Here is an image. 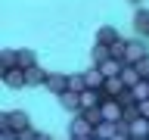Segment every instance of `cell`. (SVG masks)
<instances>
[{"mask_svg": "<svg viewBox=\"0 0 149 140\" xmlns=\"http://www.w3.org/2000/svg\"><path fill=\"white\" fill-rule=\"evenodd\" d=\"M68 137H93V125L84 118V112H74L72 125H68Z\"/></svg>", "mask_w": 149, "mask_h": 140, "instance_id": "1", "label": "cell"}, {"mask_svg": "<svg viewBox=\"0 0 149 140\" xmlns=\"http://www.w3.org/2000/svg\"><path fill=\"white\" fill-rule=\"evenodd\" d=\"M44 87H47L50 93H56V97H59V93L68 90V75H62V72H50V75H47V84H44Z\"/></svg>", "mask_w": 149, "mask_h": 140, "instance_id": "2", "label": "cell"}, {"mask_svg": "<svg viewBox=\"0 0 149 140\" xmlns=\"http://www.w3.org/2000/svg\"><path fill=\"white\" fill-rule=\"evenodd\" d=\"M143 56H149L146 44H143V41H127V56H124V65H137Z\"/></svg>", "mask_w": 149, "mask_h": 140, "instance_id": "3", "label": "cell"}, {"mask_svg": "<svg viewBox=\"0 0 149 140\" xmlns=\"http://www.w3.org/2000/svg\"><path fill=\"white\" fill-rule=\"evenodd\" d=\"M102 115H106V121H124V106H121L118 100H106L102 103Z\"/></svg>", "mask_w": 149, "mask_h": 140, "instance_id": "4", "label": "cell"}, {"mask_svg": "<svg viewBox=\"0 0 149 140\" xmlns=\"http://www.w3.org/2000/svg\"><path fill=\"white\" fill-rule=\"evenodd\" d=\"M3 84H6V87H28L25 84V69H6V72H3Z\"/></svg>", "mask_w": 149, "mask_h": 140, "instance_id": "5", "label": "cell"}, {"mask_svg": "<svg viewBox=\"0 0 149 140\" xmlns=\"http://www.w3.org/2000/svg\"><path fill=\"white\" fill-rule=\"evenodd\" d=\"M47 75H50V72H44L40 65H31V69H25V84H28V87L47 84Z\"/></svg>", "mask_w": 149, "mask_h": 140, "instance_id": "6", "label": "cell"}, {"mask_svg": "<svg viewBox=\"0 0 149 140\" xmlns=\"http://www.w3.org/2000/svg\"><path fill=\"white\" fill-rule=\"evenodd\" d=\"M115 134H118V125H115V121H100V125L93 128V137L96 140H112Z\"/></svg>", "mask_w": 149, "mask_h": 140, "instance_id": "7", "label": "cell"}, {"mask_svg": "<svg viewBox=\"0 0 149 140\" xmlns=\"http://www.w3.org/2000/svg\"><path fill=\"white\" fill-rule=\"evenodd\" d=\"M102 90L109 93L112 100H118L121 93H124V90H130V87H127L124 81H121V75H118V78H106V87H102Z\"/></svg>", "mask_w": 149, "mask_h": 140, "instance_id": "8", "label": "cell"}, {"mask_svg": "<svg viewBox=\"0 0 149 140\" xmlns=\"http://www.w3.org/2000/svg\"><path fill=\"white\" fill-rule=\"evenodd\" d=\"M59 103H62L68 112H81V93H74V90H65L59 93Z\"/></svg>", "mask_w": 149, "mask_h": 140, "instance_id": "9", "label": "cell"}, {"mask_svg": "<svg viewBox=\"0 0 149 140\" xmlns=\"http://www.w3.org/2000/svg\"><path fill=\"white\" fill-rule=\"evenodd\" d=\"M6 118H9V128H13V131H22V128H28V125H31L28 112H22V109H16V112H6Z\"/></svg>", "mask_w": 149, "mask_h": 140, "instance_id": "10", "label": "cell"}, {"mask_svg": "<svg viewBox=\"0 0 149 140\" xmlns=\"http://www.w3.org/2000/svg\"><path fill=\"white\" fill-rule=\"evenodd\" d=\"M121 81L127 84V87H134V84H140V81H143V75H140V69H137V65H124V69H121Z\"/></svg>", "mask_w": 149, "mask_h": 140, "instance_id": "11", "label": "cell"}, {"mask_svg": "<svg viewBox=\"0 0 149 140\" xmlns=\"http://www.w3.org/2000/svg\"><path fill=\"white\" fill-rule=\"evenodd\" d=\"M84 78H87V87H96V90H102V87H106V75L100 72V65H96V69H90V72H84Z\"/></svg>", "mask_w": 149, "mask_h": 140, "instance_id": "12", "label": "cell"}, {"mask_svg": "<svg viewBox=\"0 0 149 140\" xmlns=\"http://www.w3.org/2000/svg\"><path fill=\"white\" fill-rule=\"evenodd\" d=\"M121 69H124V62H118V59H106V62L100 65V72L106 75V78H118Z\"/></svg>", "mask_w": 149, "mask_h": 140, "instance_id": "13", "label": "cell"}, {"mask_svg": "<svg viewBox=\"0 0 149 140\" xmlns=\"http://www.w3.org/2000/svg\"><path fill=\"white\" fill-rule=\"evenodd\" d=\"M134 25L143 37H149V9H137V16H134Z\"/></svg>", "mask_w": 149, "mask_h": 140, "instance_id": "14", "label": "cell"}, {"mask_svg": "<svg viewBox=\"0 0 149 140\" xmlns=\"http://www.w3.org/2000/svg\"><path fill=\"white\" fill-rule=\"evenodd\" d=\"M106 59H112V50H109V44L96 41V47H93V62H96V65H102Z\"/></svg>", "mask_w": 149, "mask_h": 140, "instance_id": "15", "label": "cell"}, {"mask_svg": "<svg viewBox=\"0 0 149 140\" xmlns=\"http://www.w3.org/2000/svg\"><path fill=\"white\" fill-rule=\"evenodd\" d=\"M96 41H102V44H115V41H121V34H118L112 25H102L100 34H96Z\"/></svg>", "mask_w": 149, "mask_h": 140, "instance_id": "16", "label": "cell"}, {"mask_svg": "<svg viewBox=\"0 0 149 140\" xmlns=\"http://www.w3.org/2000/svg\"><path fill=\"white\" fill-rule=\"evenodd\" d=\"M130 97H134V100H137V103L149 100V81H146V78H143V81H140V84H134V87H130Z\"/></svg>", "mask_w": 149, "mask_h": 140, "instance_id": "17", "label": "cell"}, {"mask_svg": "<svg viewBox=\"0 0 149 140\" xmlns=\"http://www.w3.org/2000/svg\"><path fill=\"white\" fill-rule=\"evenodd\" d=\"M109 50H112V59H118V62H124V56H127V41L121 37V41L109 44Z\"/></svg>", "mask_w": 149, "mask_h": 140, "instance_id": "18", "label": "cell"}, {"mask_svg": "<svg viewBox=\"0 0 149 140\" xmlns=\"http://www.w3.org/2000/svg\"><path fill=\"white\" fill-rule=\"evenodd\" d=\"M68 90H74V93L87 90V78L84 75H68Z\"/></svg>", "mask_w": 149, "mask_h": 140, "instance_id": "19", "label": "cell"}, {"mask_svg": "<svg viewBox=\"0 0 149 140\" xmlns=\"http://www.w3.org/2000/svg\"><path fill=\"white\" fill-rule=\"evenodd\" d=\"M84 118H87L93 128H96L100 121H106V115H102V106H96V109H87V112H84Z\"/></svg>", "mask_w": 149, "mask_h": 140, "instance_id": "20", "label": "cell"}, {"mask_svg": "<svg viewBox=\"0 0 149 140\" xmlns=\"http://www.w3.org/2000/svg\"><path fill=\"white\" fill-rule=\"evenodd\" d=\"M31 65H37L34 53H31V50H19V69H31Z\"/></svg>", "mask_w": 149, "mask_h": 140, "instance_id": "21", "label": "cell"}, {"mask_svg": "<svg viewBox=\"0 0 149 140\" xmlns=\"http://www.w3.org/2000/svg\"><path fill=\"white\" fill-rule=\"evenodd\" d=\"M16 140H37V131L28 125V128H22V131H16Z\"/></svg>", "mask_w": 149, "mask_h": 140, "instance_id": "22", "label": "cell"}, {"mask_svg": "<svg viewBox=\"0 0 149 140\" xmlns=\"http://www.w3.org/2000/svg\"><path fill=\"white\" fill-rule=\"evenodd\" d=\"M137 69H140V75H143V78H149V56H143V59H140Z\"/></svg>", "mask_w": 149, "mask_h": 140, "instance_id": "23", "label": "cell"}, {"mask_svg": "<svg viewBox=\"0 0 149 140\" xmlns=\"http://www.w3.org/2000/svg\"><path fill=\"white\" fill-rule=\"evenodd\" d=\"M140 106V115H143V118H149V100H143V103H137Z\"/></svg>", "mask_w": 149, "mask_h": 140, "instance_id": "24", "label": "cell"}, {"mask_svg": "<svg viewBox=\"0 0 149 140\" xmlns=\"http://www.w3.org/2000/svg\"><path fill=\"white\" fill-rule=\"evenodd\" d=\"M0 140H16V131H0Z\"/></svg>", "mask_w": 149, "mask_h": 140, "instance_id": "25", "label": "cell"}, {"mask_svg": "<svg viewBox=\"0 0 149 140\" xmlns=\"http://www.w3.org/2000/svg\"><path fill=\"white\" fill-rule=\"evenodd\" d=\"M112 140H134V137H130V134H115Z\"/></svg>", "mask_w": 149, "mask_h": 140, "instance_id": "26", "label": "cell"}, {"mask_svg": "<svg viewBox=\"0 0 149 140\" xmlns=\"http://www.w3.org/2000/svg\"><path fill=\"white\" fill-rule=\"evenodd\" d=\"M37 140H53V137H50V134H37Z\"/></svg>", "mask_w": 149, "mask_h": 140, "instance_id": "27", "label": "cell"}, {"mask_svg": "<svg viewBox=\"0 0 149 140\" xmlns=\"http://www.w3.org/2000/svg\"><path fill=\"white\" fill-rule=\"evenodd\" d=\"M72 140H93V137H72Z\"/></svg>", "mask_w": 149, "mask_h": 140, "instance_id": "28", "label": "cell"}, {"mask_svg": "<svg viewBox=\"0 0 149 140\" xmlns=\"http://www.w3.org/2000/svg\"><path fill=\"white\" fill-rule=\"evenodd\" d=\"M130 3H137V0H130Z\"/></svg>", "mask_w": 149, "mask_h": 140, "instance_id": "29", "label": "cell"}, {"mask_svg": "<svg viewBox=\"0 0 149 140\" xmlns=\"http://www.w3.org/2000/svg\"><path fill=\"white\" fill-rule=\"evenodd\" d=\"M146 81H149V78H146Z\"/></svg>", "mask_w": 149, "mask_h": 140, "instance_id": "30", "label": "cell"}, {"mask_svg": "<svg viewBox=\"0 0 149 140\" xmlns=\"http://www.w3.org/2000/svg\"><path fill=\"white\" fill-rule=\"evenodd\" d=\"M93 140H96V137H93Z\"/></svg>", "mask_w": 149, "mask_h": 140, "instance_id": "31", "label": "cell"}]
</instances>
